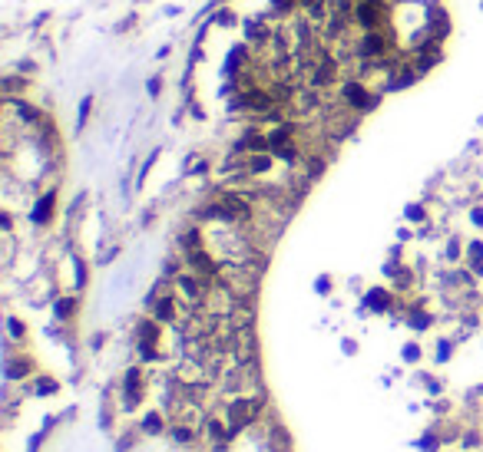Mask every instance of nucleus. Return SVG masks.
<instances>
[{
	"mask_svg": "<svg viewBox=\"0 0 483 452\" xmlns=\"http://www.w3.org/2000/svg\"><path fill=\"white\" fill-rule=\"evenodd\" d=\"M354 23L361 30H381V23L387 20L384 0H354Z\"/></svg>",
	"mask_w": 483,
	"mask_h": 452,
	"instance_id": "1",
	"label": "nucleus"
},
{
	"mask_svg": "<svg viewBox=\"0 0 483 452\" xmlns=\"http://www.w3.org/2000/svg\"><path fill=\"white\" fill-rule=\"evenodd\" d=\"M354 53L361 56V60H384V56L391 53V40H387L381 30H364Z\"/></svg>",
	"mask_w": 483,
	"mask_h": 452,
	"instance_id": "2",
	"label": "nucleus"
},
{
	"mask_svg": "<svg viewBox=\"0 0 483 452\" xmlns=\"http://www.w3.org/2000/svg\"><path fill=\"white\" fill-rule=\"evenodd\" d=\"M341 99H344V106H354V109H371L374 103H377V96L364 86L361 79H348V83H341Z\"/></svg>",
	"mask_w": 483,
	"mask_h": 452,
	"instance_id": "3",
	"label": "nucleus"
},
{
	"mask_svg": "<svg viewBox=\"0 0 483 452\" xmlns=\"http://www.w3.org/2000/svg\"><path fill=\"white\" fill-rule=\"evenodd\" d=\"M54 205H56V195H54V192L44 195V198H40V205L33 208V221H37V225H44L46 218L54 215Z\"/></svg>",
	"mask_w": 483,
	"mask_h": 452,
	"instance_id": "4",
	"label": "nucleus"
},
{
	"mask_svg": "<svg viewBox=\"0 0 483 452\" xmlns=\"http://www.w3.org/2000/svg\"><path fill=\"white\" fill-rule=\"evenodd\" d=\"M470 258H473V271H483V245H473Z\"/></svg>",
	"mask_w": 483,
	"mask_h": 452,
	"instance_id": "5",
	"label": "nucleus"
},
{
	"mask_svg": "<svg viewBox=\"0 0 483 452\" xmlns=\"http://www.w3.org/2000/svg\"><path fill=\"white\" fill-rule=\"evenodd\" d=\"M56 314H60V317H70V314H73V301H60Z\"/></svg>",
	"mask_w": 483,
	"mask_h": 452,
	"instance_id": "6",
	"label": "nucleus"
},
{
	"mask_svg": "<svg viewBox=\"0 0 483 452\" xmlns=\"http://www.w3.org/2000/svg\"><path fill=\"white\" fill-rule=\"evenodd\" d=\"M159 89H163V79H149V93H153V96L159 93Z\"/></svg>",
	"mask_w": 483,
	"mask_h": 452,
	"instance_id": "7",
	"label": "nucleus"
}]
</instances>
